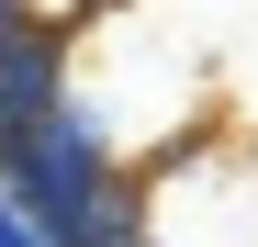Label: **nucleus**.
I'll list each match as a JSON object with an SVG mask.
<instances>
[{
    "label": "nucleus",
    "instance_id": "nucleus-3",
    "mask_svg": "<svg viewBox=\"0 0 258 247\" xmlns=\"http://www.w3.org/2000/svg\"><path fill=\"white\" fill-rule=\"evenodd\" d=\"M0 247H56V225L34 214V202H23L12 180H0Z\"/></svg>",
    "mask_w": 258,
    "mask_h": 247
},
{
    "label": "nucleus",
    "instance_id": "nucleus-4",
    "mask_svg": "<svg viewBox=\"0 0 258 247\" xmlns=\"http://www.w3.org/2000/svg\"><path fill=\"white\" fill-rule=\"evenodd\" d=\"M135 247H157V236H135Z\"/></svg>",
    "mask_w": 258,
    "mask_h": 247
},
{
    "label": "nucleus",
    "instance_id": "nucleus-1",
    "mask_svg": "<svg viewBox=\"0 0 258 247\" xmlns=\"http://www.w3.org/2000/svg\"><path fill=\"white\" fill-rule=\"evenodd\" d=\"M112 169H123V157H112V124L79 101V90L45 101V112H12V124H0V180H12L45 225H68Z\"/></svg>",
    "mask_w": 258,
    "mask_h": 247
},
{
    "label": "nucleus",
    "instance_id": "nucleus-2",
    "mask_svg": "<svg viewBox=\"0 0 258 247\" xmlns=\"http://www.w3.org/2000/svg\"><path fill=\"white\" fill-rule=\"evenodd\" d=\"M68 101V23L45 0H0V124Z\"/></svg>",
    "mask_w": 258,
    "mask_h": 247
}]
</instances>
